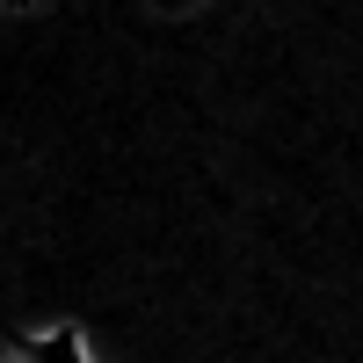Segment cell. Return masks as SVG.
<instances>
[{"label":"cell","instance_id":"1","mask_svg":"<svg viewBox=\"0 0 363 363\" xmlns=\"http://www.w3.org/2000/svg\"><path fill=\"white\" fill-rule=\"evenodd\" d=\"M29 363H80V335H58V342H29Z\"/></svg>","mask_w":363,"mask_h":363}]
</instances>
